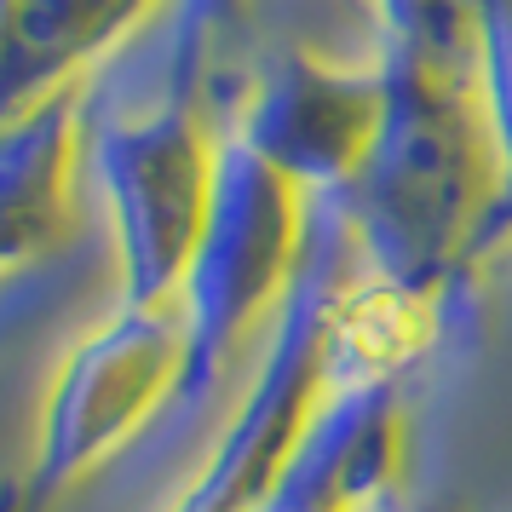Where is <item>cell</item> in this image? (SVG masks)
Listing matches in <instances>:
<instances>
[{
    "label": "cell",
    "instance_id": "cell-4",
    "mask_svg": "<svg viewBox=\"0 0 512 512\" xmlns=\"http://www.w3.org/2000/svg\"><path fill=\"white\" fill-rule=\"evenodd\" d=\"M311 219H317V196H305L271 162H259L248 144L225 139L208 225L190 254L185 288L173 300L190 351L179 415L202 409L219 374L242 357V346L277 323L282 300L300 282Z\"/></svg>",
    "mask_w": 512,
    "mask_h": 512
},
{
    "label": "cell",
    "instance_id": "cell-10",
    "mask_svg": "<svg viewBox=\"0 0 512 512\" xmlns=\"http://www.w3.org/2000/svg\"><path fill=\"white\" fill-rule=\"evenodd\" d=\"M386 512H455V507H409V501H397V507H386Z\"/></svg>",
    "mask_w": 512,
    "mask_h": 512
},
{
    "label": "cell",
    "instance_id": "cell-1",
    "mask_svg": "<svg viewBox=\"0 0 512 512\" xmlns=\"http://www.w3.org/2000/svg\"><path fill=\"white\" fill-rule=\"evenodd\" d=\"M380 70L386 121L363 173L334 202L346 208L369 277L449 305L455 282L484 259L489 225L507 196V167L478 70H443L397 52H380Z\"/></svg>",
    "mask_w": 512,
    "mask_h": 512
},
{
    "label": "cell",
    "instance_id": "cell-3",
    "mask_svg": "<svg viewBox=\"0 0 512 512\" xmlns=\"http://www.w3.org/2000/svg\"><path fill=\"white\" fill-rule=\"evenodd\" d=\"M185 323L179 305H116L64 351L41 397V426L0 512H58L121 449L179 415L185 403Z\"/></svg>",
    "mask_w": 512,
    "mask_h": 512
},
{
    "label": "cell",
    "instance_id": "cell-9",
    "mask_svg": "<svg viewBox=\"0 0 512 512\" xmlns=\"http://www.w3.org/2000/svg\"><path fill=\"white\" fill-rule=\"evenodd\" d=\"M478 93H484L512 196V0H478Z\"/></svg>",
    "mask_w": 512,
    "mask_h": 512
},
{
    "label": "cell",
    "instance_id": "cell-2",
    "mask_svg": "<svg viewBox=\"0 0 512 512\" xmlns=\"http://www.w3.org/2000/svg\"><path fill=\"white\" fill-rule=\"evenodd\" d=\"M357 277H363V254L351 242L346 208L334 196H317L311 248L294 294L282 300L277 323L265 328V357L242 386L202 472L179 489L167 512H259L282 484L288 461L300 455L305 432L328 409V397L351 380H380L369 374L363 351L351 346Z\"/></svg>",
    "mask_w": 512,
    "mask_h": 512
},
{
    "label": "cell",
    "instance_id": "cell-8",
    "mask_svg": "<svg viewBox=\"0 0 512 512\" xmlns=\"http://www.w3.org/2000/svg\"><path fill=\"white\" fill-rule=\"evenodd\" d=\"M380 12V52L478 70V0H374Z\"/></svg>",
    "mask_w": 512,
    "mask_h": 512
},
{
    "label": "cell",
    "instance_id": "cell-5",
    "mask_svg": "<svg viewBox=\"0 0 512 512\" xmlns=\"http://www.w3.org/2000/svg\"><path fill=\"white\" fill-rule=\"evenodd\" d=\"M386 121V70L334 64L317 52H282L242 93L231 116V139L248 144L259 162L294 179L305 196H346L374 150Z\"/></svg>",
    "mask_w": 512,
    "mask_h": 512
},
{
    "label": "cell",
    "instance_id": "cell-6",
    "mask_svg": "<svg viewBox=\"0 0 512 512\" xmlns=\"http://www.w3.org/2000/svg\"><path fill=\"white\" fill-rule=\"evenodd\" d=\"M87 87L0 127V282L47 265L87 208Z\"/></svg>",
    "mask_w": 512,
    "mask_h": 512
},
{
    "label": "cell",
    "instance_id": "cell-7",
    "mask_svg": "<svg viewBox=\"0 0 512 512\" xmlns=\"http://www.w3.org/2000/svg\"><path fill=\"white\" fill-rule=\"evenodd\" d=\"M167 0H0V127L87 87L162 18Z\"/></svg>",
    "mask_w": 512,
    "mask_h": 512
}]
</instances>
